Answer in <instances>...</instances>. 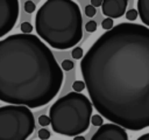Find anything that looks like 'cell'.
Instances as JSON below:
<instances>
[{
	"instance_id": "cell-1",
	"label": "cell",
	"mask_w": 149,
	"mask_h": 140,
	"mask_svg": "<svg viewBox=\"0 0 149 140\" xmlns=\"http://www.w3.org/2000/svg\"><path fill=\"white\" fill-rule=\"evenodd\" d=\"M91 104L123 130L149 127V28L122 22L105 32L80 61Z\"/></svg>"
},
{
	"instance_id": "cell-2",
	"label": "cell",
	"mask_w": 149,
	"mask_h": 140,
	"mask_svg": "<svg viewBox=\"0 0 149 140\" xmlns=\"http://www.w3.org/2000/svg\"><path fill=\"white\" fill-rule=\"evenodd\" d=\"M63 70L52 51L33 34L0 40V100L37 108L50 103L63 84Z\"/></svg>"
},
{
	"instance_id": "cell-3",
	"label": "cell",
	"mask_w": 149,
	"mask_h": 140,
	"mask_svg": "<svg viewBox=\"0 0 149 140\" xmlns=\"http://www.w3.org/2000/svg\"><path fill=\"white\" fill-rule=\"evenodd\" d=\"M37 35L51 48L66 50L83 37V18L77 2L72 0H47L35 16Z\"/></svg>"
},
{
	"instance_id": "cell-4",
	"label": "cell",
	"mask_w": 149,
	"mask_h": 140,
	"mask_svg": "<svg viewBox=\"0 0 149 140\" xmlns=\"http://www.w3.org/2000/svg\"><path fill=\"white\" fill-rule=\"evenodd\" d=\"M93 106L83 93L70 92L56 100L49 110V119L55 133L77 136L90 127Z\"/></svg>"
},
{
	"instance_id": "cell-5",
	"label": "cell",
	"mask_w": 149,
	"mask_h": 140,
	"mask_svg": "<svg viewBox=\"0 0 149 140\" xmlns=\"http://www.w3.org/2000/svg\"><path fill=\"white\" fill-rule=\"evenodd\" d=\"M35 130L30 108L17 105L0 107V140H27Z\"/></svg>"
},
{
	"instance_id": "cell-6",
	"label": "cell",
	"mask_w": 149,
	"mask_h": 140,
	"mask_svg": "<svg viewBox=\"0 0 149 140\" xmlns=\"http://www.w3.org/2000/svg\"><path fill=\"white\" fill-rule=\"evenodd\" d=\"M20 4L17 0H0V37L8 34L15 26Z\"/></svg>"
},
{
	"instance_id": "cell-7",
	"label": "cell",
	"mask_w": 149,
	"mask_h": 140,
	"mask_svg": "<svg viewBox=\"0 0 149 140\" xmlns=\"http://www.w3.org/2000/svg\"><path fill=\"white\" fill-rule=\"evenodd\" d=\"M91 140H128L126 130L114 124H102Z\"/></svg>"
},
{
	"instance_id": "cell-8",
	"label": "cell",
	"mask_w": 149,
	"mask_h": 140,
	"mask_svg": "<svg viewBox=\"0 0 149 140\" xmlns=\"http://www.w3.org/2000/svg\"><path fill=\"white\" fill-rule=\"evenodd\" d=\"M128 2L127 0H104L101 4L102 14L112 20L121 18L126 12Z\"/></svg>"
},
{
	"instance_id": "cell-9",
	"label": "cell",
	"mask_w": 149,
	"mask_h": 140,
	"mask_svg": "<svg viewBox=\"0 0 149 140\" xmlns=\"http://www.w3.org/2000/svg\"><path fill=\"white\" fill-rule=\"evenodd\" d=\"M137 5V14H140L141 21L149 28V0H139L136 1Z\"/></svg>"
},
{
	"instance_id": "cell-10",
	"label": "cell",
	"mask_w": 149,
	"mask_h": 140,
	"mask_svg": "<svg viewBox=\"0 0 149 140\" xmlns=\"http://www.w3.org/2000/svg\"><path fill=\"white\" fill-rule=\"evenodd\" d=\"M90 123L93 124L94 126H99V127H100V126L104 124V119H102V117H101L100 114H93V116L91 117Z\"/></svg>"
},
{
	"instance_id": "cell-11",
	"label": "cell",
	"mask_w": 149,
	"mask_h": 140,
	"mask_svg": "<svg viewBox=\"0 0 149 140\" xmlns=\"http://www.w3.org/2000/svg\"><path fill=\"white\" fill-rule=\"evenodd\" d=\"M72 88H73L74 92L80 93V92L85 89V84H84V82H83V80H74V82H73V84H72Z\"/></svg>"
},
{
	"instance_id": "cell-12",
	"label": "cell",
	"mask_w": 149,
	"mask_h": 140,
	"mask_svg": "<svg viewBox=\"0 0 149 140\" xmlns=\"http://www.w3.org/2000/svg\"><path fill=\"white\" fill-rule=\"evenodd\" d=\"M101 27H102V29H105L106 32H107V30H111V29L114 27V26H113V20L109 19V18L104 19L102 22H101Z\"/></svg>"
},
{
	"instance_id": "cell-13",
	"label": "cell",
	"mask_w": 149,
	"mask_h": 140,
	"mask_svg": "<svg viewBox=\"0 0 149 140\" xmlns=\"http://www.w3.org/2000/svg\"><path fill=\"white\" fill-rule=\"evenodd\" d=\"M72 57L74 60H81L83 58V55H84V51L80 47H76L74 49H72V52H71Z\"/></svg>"
},
{
	"instance_id": "cell-14",
	"label": "cell",
	"mask_w": 149,
	"mask_h": 140,
	"mask_svg": "<svg viewBox=\"0 0 149 140\" xmlns=\"http://www.w3.org/2000/svg\"><path fill=\"white\" fill-rule=\"evenodd\" d=\"M23 8H24V10H26L27 13L30 14V13L35 12V9H36V5H35L34 1H26L24 5H23Z\"/></svg>"
},
{
	"instance_id": "cell-15",
	"label": "cell",
	"mask_w": 149,
	"mask_h": 140,
	"mask_svg": "<svg viewBox=\"0 0 149 140\" xmlns=\"http://www.w3.org/2000/svg\"><path fill=\"white\" fill-rule=\"evenodd\" d=\"M137 16H139V14H137V10L136 9H133L132 8L128 12H126V19L128 21H134V20L137 19Z\"/></svg>"
},
{
	"instance_id": "cell-16",
	"label": "cell",
	"mask_w": 149,
	"mask_h": 140,
	"mask_svg": "<svg viewBox=\"0 0 149 140\" xmlns=\"http://www.w3.org/2000/svg\"><path fill=\"white\" fill-rule=\"evenodd\" d=\"M21 30H22V34H30V32L33 30V26L30 22L28 21H24L21 23Z\"/></svg>"
},
{
	"instance_id": "cell-17",
	"label": "cell",
	"mask_w": 149,
	"mask_h": 140,
	"mask_svg": "<svg viewBox=\"0 0 149 140\" xmlns=\"http://www.w3.org/2000/svg\"><path fill=\"white\" fill-rule=\"evenodd\" d=\"M85 30H87L88 33H93L97 30V22L93 21V20H90L86 22L85 24Z\"/></svg>"
},
{
	"instance_id": "cell-18",
	"label": "cell",
	"mask_w": 149,
	"mask_h": 140,
	"mask_svg": "<svg viewBox=\"0 0 149 140\" xmlns=\"http://www.w3.org/2000/svg\"><path fill=\"white\" fill-rule=\"evenodd\" d=\"M73 68V62L70 61V60H64L61 64V69L62 70H65V71H69Z\"/></svg>"
},
{
	"instance_id": "cell-19",
	"label": "cell",
	"mask_w": 149,
	"mask_h": 140,
	"mask_svg": "<svg viewBox=\"0 0 149 140\" xmlns=\"http://www.w3.org/2000/svg\"><path fill=\"white\" fill-rule=\"evenodd\" d=\"M38 138L41 140H48L50 138V132L47 128H41L38 131Z\"/></svg>"
},
{
	"instance_id": "cell-20",
	"label": "cell",
	"mask_w": 149,
	"mask_h": 140,
	"mask_svg": "<svg viewBox=\"0 0 149 140\" xmlns=\"http://www.w3.org/2000/svg\"><path fill=\"white\" fill-rule=\"evenodd\" d=\"M95 13H97V10H95V8H94L93 6L87 5V6L85 7V15H86V16L92 18V16H94V15H95Z\"/></svg>"
},
{
	"instance_id": "cell-21",
	"label": "cell",
	"mask_w": 149,
	"mask_h": 140,
	"mask_svg": "<svg viewBox=\"0 0 149 140\" xmlns=\"http://www.w3.org/2000/svg\"><path fill=\"white\" fill-rule=\"evenodd\" d=\"M38 124H40L41 126H48V125H50V119H49V117H48V116H44V114L40 116V117H38Z\"/></svg>"
},
{
	"instance_id": "cell-22",
	"label": "cell",
	"mask_w": 149,
	"mask_h": 140,
	"mask_svg": "<svg viewBox=\"0 0 149 140\" xmlns=\"http://www.w3.org/2000/svg\"><path fill=\"white\" fill-rule=\"evenodd\" d=\"M90 2H91V6H93L94 8H95V7L101 6V4H102V1H101V0H91Z\"/></svg>"
},
{
	"instance_id": "cell-23",
	"label": "cell",
	"mask_w": 149,
	"mask_h": 140,
	"mask_svg": "<svg viewBox=\"0 0 149 140\" xmlns=\"http://www.w3.org/2000/svg\"><path fill=\"white\" fill-rule=\"evenodd\" d=\"M136 140H149V133H144L141 136H139Z\"/></svg>"
},
{
	"instance_id": "cell-24",
	"label": "cell",
	"mask_w": 149,
	"mask_h": 140,
	"mask_svg": "<svg viewBox=\"0 0 149 140\" xmlns=\"http://www.w3.org/2000/svg\"><path fill=\"white\" fill-rule=\"evenodd\" d=\"M73 140H85V138L83 135H77V136L73 138Z\"/></svg>"
}]
</instances>
